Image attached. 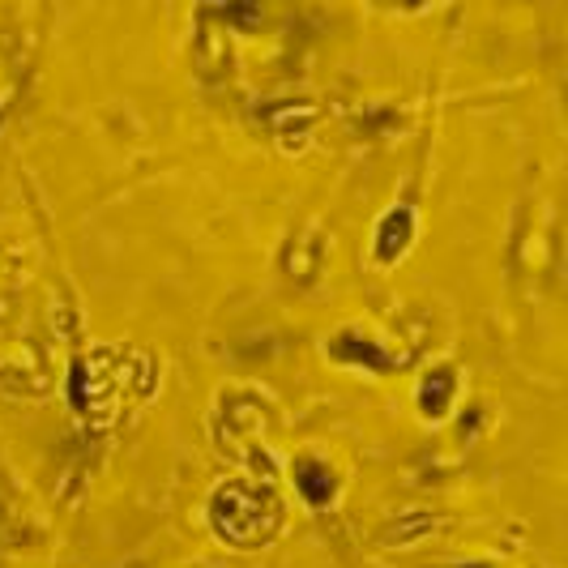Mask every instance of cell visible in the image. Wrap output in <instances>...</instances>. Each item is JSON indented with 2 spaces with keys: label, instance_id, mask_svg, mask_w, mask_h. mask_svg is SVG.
Returning a JSON list of instances; mask_svg holds the SVG:
<instances>
[{
  "label": "cell",
  "instance_id": "6da1fadb",
  "mask_svg": "<svg viewBox=\"0 0 568 568\" xmlns=\"http://www.w3.org/2000/svg\"><path fill=\"white\" fill-rule=\"evenodd\" d=\"M299 487H304V496L312 504H325L329 492H334V479H329V470L321 462H304L299 466Z\"/></svg>",
  "mask_w": 568,
  "mask_h": 568
}]
</instances>
